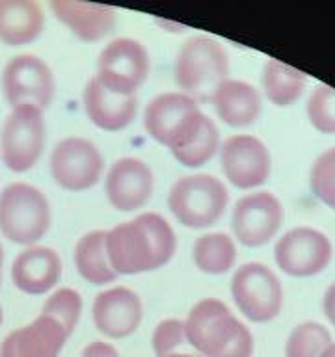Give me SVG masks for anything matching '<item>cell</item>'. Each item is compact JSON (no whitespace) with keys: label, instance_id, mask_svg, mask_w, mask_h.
Wrapping results in <instances>:
<instances>
[{"label":"cell","instance_id":"6da1fadb","mask_svg":"<svg viewBox=\"0 0 335 357\" xmlns=\"http://www.w3.org/2000/svg\"><path fill=\"white\" fill-rule=\"evenodd\" d=\"M177 251V236L166 218L142 212L106 231V253L117 275L161 270Z\"/></svg>","mask_w":335,"mask_h":357},{"label":"cell","instance_id":"7a4b0ae2","mask_svg":"<svg viewBox=\"0 0 335 357\" xmlns=\"http://www.w3.org/2000/svg\"><path fill=\"white\" fill-rule=\"evenodd\" d=\"M186 342L203 357H251L253 335L222 300H200L184 320Z\"/></svg>","mask_w":335,"mask_h":357},{"label":"cell","instance_id":"3957f363","mask_svg":"<svg viewBox=\"0 0 335 357\" xmlns=\"http://www.w3.org/2000/svg\"><path fill=\"white\" fill-rule=\"evenodd\" d=\"M173 78L181 93L195 102H209L214 89L229 78L228 50L209 36L186 39L175 56Z\"/></svg>","mask_w":335,"mask_h":357},{"label":"cell","instance_id":"277c9868","mask_svg":"<svg viewBox=\"0 0 335 357\" xmlns=\"http://www.w3.org/2000/svg\"><path fill=\"white\" fill-rule=\"evenodd\" d=\"M207 117L200 102L181 91L153 97L144 110V128L156 144L173 153L184 149L200 134Z\"/></svg>","mask_w":335,"mask_h":357},{"label":"cell","instance_id":"5b68a950","mask_svg":"<svg viewBox=\"0 0 335 357\" xmlns=\"http://www.w3.org/2000/svg\"><path fill=\"white\" fill-rule=\"evenodd\" d=\"M229 205L228 186L209 173L177 178L168 192V208L183 227L209 229L216 225Z\"/></svg>","mask_w":335,"mask_h":357},{"label":"cell","instance_id":"8992f818","mask_svg":"<svg viewBox=\"0 0 335 357\" xmlns=\"http://www.w3.org/2000/svg\"><path fill=\"white\" fill-rule=\"evenodd\" d=\"M52 214L47 195L28 183H11L0 192V233L13 244L36 245L49 233Z\"/></svg>","mask_w":335,"mask_h":357},{"label":"cell","instance_id":"52a82bcc","mask_svg":"<svg viewBox=\"0 0 335 357\" xmlns=\"http://www.w3.org/2000/svg\"><path fill=\"white\" fill-rule=\"evenodd\" d=\"M47 144L43 112L34 106L11 108L0 130V158L10 172L27 173L39 162Z\"/></svg>","mask_w":335,"mask_h":357},{"label":"cell","instance_id":"ba28073f","mask_svg":"<svg viewBox=\"0 0 335 357\" xmlns=\"http://www.w3.org/2000/svg\"><path fill=\"white\" fill-rule=\"evenodd\" d=\"M231 298L242 317L265 324L278 317L283 307V287L272 268L262 262H246L234 270Z\"/></svg>","mask_w":335,"mask_h":357},{"label":"cell","instance_id":"9c48e42d","mask_svg":"<svg viewBox=\"0 0 335 357\" xmlns=\"http://www.w3.org/2000/svg\"><path fill=\"white\" fill-rule=\"evenodd\" d=\"M151 58L144 43L133 38H117L105 45L97 58L95 78L117 95L134 97L149 77Z\"/></svg>","mask_w":335,"mask_h":357},{"label":"cell","instance_id":"30bf717a","mask_svg":"<svg viewBox=\"0 0 335 357\" xmlns=\"http://www.w3.org/2000/svg\"><path fill=\"white\" fill-rule=\"evenodd\" d=\"M50 175L67 192H86L103 178L105 158L97 145L82 136H67L50 153Z\"/></svg>","mask_w":335,"mask_h":357},{"label":"cell","instance_id":"8fae6325","mask_svg":"<svg viewBox=\"0 0 335 357\" xmlns=\"http://www.w3.org/2000/svg\"><path fill=\"white\" fill-rule=\"evenodd\" d=\"M2 89L11 108L34 106L43 112L54 99V73L39 56H15L6 63L2 71Z\"/></svg>","mask_w":335,"mask_h":357},{"label":"cell","instance_id":"7c38bea8","mask_svg":"<svg viewBox=\"0 0 335 357\" xmlns=\"http://www.w3.org/2000/svg\"><path fill=\"white\" fill-rule=\"evenodd\" d=\"M332 257V240L322 231L307 225L289 229L274 245L276 264L290 278H313L324 272Z\"/></svg>","mask_w":335,"mask_h":357},{"label":"cell","instance_id":"4fadbf2b","mask_svg":"<svg viewBox=\"0 0 335 357\" xmlns=\"http://www.w3.org/2000/svg\"><path fill=\"white\" fill-rule=\"evenodd\" d=\"M220 167L234 188L255 190L272 173V156L267 144L253 134H234L220 145Z\"/></svg>","mask_w":335,"mask_h":357},{"label":"cell","instance_id":"5bb4252c","mask_svg":"<svg viewBox=\"0 0 335 357\" xmlns=\"http://www.w3.org/2000/svg\"><path fill=\"white\" fill-rule=\"evenodd\" d=\"M285 211L272 192H253L240 197L231 214L234 240L246 248H261L276 238L283 225Z\"/></svg>","mask_w":335,"mask_h":357},{"label":"cell","instance_id":"9a60e30c","mask_svg":"<svg viewBox=\"0 0 335 357\" xmlns=\"http://www.w3.org/2000/svg\"><path fill=\"white\" fill-rule=\"evenodd\" d=\"M155 192V175L145 160L136 156L117 158L106 172L105 194L116 211L134 212L144 208Z\"/></svg>","mask_w":335,"mask_h":357},{"label":"cell","instance_id":"2e32d148","mask_svg":"<svg viewBox=\"0 0 335 357\" xmlns=\"http://www.w3.org/2000/svg\"><path fill=\"white\" fill-rule=\"evenodd\" d=\"M91 318L97 331L108 339H127L140 328L144 305L128 287H112L95 296Z\"/></svg>","mask_w":335,"mask_h":357},{"label":"cell","instance_id":"e0dca14e","mask_svg":"<svg viewBox=\"0 0 335 357\" xmlns=\"http://www.w3.org/2000/svg\"><path fill=\"white\" fill-rule=\"evenodd\" d=\"M69 337L61 324L39 312L36 320L6 335L0 357H60Z\"/></svg>","mask_w":335,"mask_h":357},{"label":"cell","instance_id":"ac0fdd59","mask_svg":"<svg viewBox=\"0 0 335 357\" xmlns=\"http://www.w3.org/2000/svg\"><path fill=\"white\" fill-rule=\"evenodd\" d=\"M61 268V259L56 250L47 245H30L11 264V281L24 294H47L60 283Z\"/></svg>","mask_w":335,"mask_h":357},{"label":"cell","instance_id":"d6986e66","mask_svg":"<svg viewBox=\"0 0 335 357\" xmlns=\"http://www.w3.org/2000/svg\"><path fill=\"white\" fill-rule=\"evenodd\" d=\"M84 112L95 127L106 132H119L136 119L138 114V97H125L106 89L95 78L86 82L82 93Z\"/></svg>","mask_w":335,"mask_h":357},{"label":"cell","instance_id":"ffe728a7","mask_svg":"<svg viewBox=\"0 0 335 357\" xmlns=\"http://www.w3.org/2000/svg\"><path fill=\"white\" fill-rule=\"evenodd\" d=\"M50 10L61 24L71 30L84 43H95L114 32L117 11L110 6L78 2V0H54Z\"/></svg>","mask_w":335,"mask_h":357},{"label":"cell","instance_id":"44dd1931","mask_svg":"<svg viewBox=\"0 0 335 357\" xmlns=\"http://www.w3.org/2000/svg\"><path fill=\"white\" fill-rule=\"evenodd\" d=\"M218 119L228 127L244 128L259 119L262 110V97L255 86L244 80H223L209 100Z\"/></svg>","mask_w":335,"mask_h":357},{"label":"cell","instance_id":"7402d4cb","mask_svg":"<svg viewBox=\"0 0 335 357\" xmlns=\"http://www.w3.org/2000/svg\"><path fill=\"white\" fill-rule=\"evenodd\" d=\"M45 26V15L34 0H0V41L22 47L36 41Z\"/></svg>","mask_w":335,"mask_h":357},{"label":"cell","instance_id":"603a6c76","mask_svg":"<svg viewBox=\"0 0 335 357\" xmlns=\"http://www.w3.org/2000/svg\"><path fill=\"white\" fill-rule=\"evenodd\" d=\"M73 259L82 279L95 287H105L117 279L106 253V231H89L82 234L75 245Z\"/></svg>","mask_w":335,"mask_h":357},{"label":"cell","instance_id":"cb8c5ba5","mask_svg":"<svg viewBox=\"0 0 335 357\" xmlns=\"http://www.w3.org/2000/svg\"><path fill=\"white\" fill-rule=\"evenodd\" d=\"M261 86L265 97L274 106L287 108V106L295 105L302 97L307 86V77L306 73L270 58L262 66Z\"/></svg>","mask_w":335,"mask_h":357},{"label":"cell","instance_id":"d4e9b609","mask_svg":"<svg viewBox=\"0 0 335 357\" xmlns=\"http://www.w3.org/2000/svg\"><path fill=\"white\" fill-rule=\"evenodd\" d=\"M237 242L228 233H205L192 245V261L195 268L209 275H222L234 268Z\"/></svg>","mask_w":335,"mask_h":357},{"label":"cell","instance_id":"484cf974","mask_svg":"<svg viewBox=\"0 0 335 357\" xmlns=\"http://www.w3.org/2000/svg\"><path fill=\"white\" fill-rule=\"evenodd\" d=\"M332 342V333L324 324L302 322L287 337L285 357H322Z\"/></svg>","mask_w":335,"mask_h":357},{"label":"cell","instance_id":"4316f807","mask_svg":"<svg viewBox=\"0 0 335 357\" xmlns=\"http://www.w3.org/2000/svg\"><path fill=\"white\" fill-rule=\"evenodd\" d=\"M220 145H222V139H220V130H218L216 123L212 121L211 117H207L205 125L200 130V134L192 139V144L177 151V153H173V158L181 166L195 169V167L205 166L207 162L220 151Z\"/></svg>","mask_w":335,"mask_h":357},{"label":"cell","instance_id":"83f0119b","mask_svg":"<svg viewBox=\"0 0 335 357\" xmlns=\"http://www.w3.org/2000/svg\"><path fill=\"white\" fill-rule=\"evenodd\" d=\"M82 296L80 292L69 287L54 290L52 294L47 298L41 314L45 317L54 318L56 322L61 324V328L66 329L67 333L73 335V331L77 329L78 320L82 317Z\"/></svg>","mask_w":335,"mask_h":357},{"label":"cell","instance_id":"f1b7e54d","mask_svg":"<svg viewBox=\"0 0 335 357\" xmlns=\"http://www.w3.org/2000/svg\"><path fill=\"white\" fill-rule=\"evenodd\" d=\"M309 188L320 203L335 212V147L315 158L309 172Z\"/></svg>","mask_w":335,"mask_h":357},{"label":"cell","instance_id":"f546056e","mask_svg":"<svg viewBox=\"0 0 335 357\" xmlns=\"http://www.w3.org/2000/svg\"><path fill=\"white\" fill-rule=\"evenodd\" d=\"M306 112L315 130L335 134V88L328 84H317L307 99Z\"/></svg>","mask_w":335,"mask_h":357},{"label":"cell","instance_id":"4dcf8cb0","mask_svg":"<svg viewBox=\"0 0 335 357\" xmlns=\"http://www.w3.org/2000/svg\"><path fill=\"white\" fill-rule=\"evenodd\" d=\"M183 342H186L184 320H177V318H166L156 324L153 337H151V344L156 357L170 356Z\"/></svg>","mask_w":335,"mask_h":357},{"label":"cell","instance_id":"1f68e13d","mask_svg":"<svg viewBox=\"0 0 335 357\" xmlns=\"http://www.w3.org/2000/svg\"><path fill=\"white\" fill-rule=\"evenodd\" d=\"M80 357H121L119 351L116 350V346L110 344V342H105V340H94L89 342L86 348L82 350V356Z\"/></svg>","mask_w":335,"mask_h":357},{"label":"cell","instance_id":"d6a6232c","mask_svg":"<svg viewBox=\"0 0 335 357\" xmlns=\"http://www.w3.org/2000/svg\"><path fill=\"white\" fill-rule=\"evenodd\" d=\"M322 311L324 317L328 318V322L335 328V281L329 284L322 298Z\"/></svg>","mask_w":335,"mask_h":357},{"label":"cell","instance_id":"836d02e7","mask_svg":"<svg viewBox=\"0 0 335 357\" xmlns=\"http://www.w3.org/2000/svg\"><path fill=\"white\" fill-rule=\"evenodd\" d=\"M322 357H335V342H332V346H329L328 350L324 351Z\"/></svg>","mask_w":335,"mask_h":357},{"label":"cell","instance_id":"e575fe53","mask_svg":"<svg viewBox=\"0 0 335 357\" xmlns=\"http://www.w3.org/2000/svg\"><path fill=\"white\" fill-rule=\"evenodd\" d=\"M2 266H4V250L0 245V279H2Z\"/></svg>","mask_w":335,"mask_h":357},{"label":"cell","instance_id":"d590c367","mask_svg":"<svg viewBox=\"0 0 335 357\" xmlns=\"http://www.w3.org/2000/svg\"><path fill=\"white\" fill-rule=\"evenodd\" d=\"M166 357H198V356H192V354H175V351H173V354H170V356Z\"/></svg>","mask_w":335,"mask_h":357},{"label":"cell","instance_id":"8d00e7d4","mask_svg":"<svg viewBox=\"0 0 335 357\" xmlns=\"http://www.w3.org/2000/svg\"><path fill=\"white\" fill-rule=\"evenodd\" d=\"M2 320H4V312H2V305H0V326H2Z\"/></svg>","mask_w":335,"mask_h":357}]
</instances>
